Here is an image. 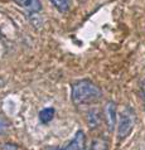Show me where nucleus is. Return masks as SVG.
I'll list each match as a JSON object with an SVG mask.
<instances>
[{
  "instance_id": "obj_3",
  "label": "nucleus",
  "mask_w": 145,
  "mask_h": 150,
  "mask_svg": "<svg viewBox=\"0 0 145 150\" xmlns=\"http://www.w3.org/2000/svg\"><path fill=\"white\" fill-rule=\"evenodd\" d=\"M86 143V137H85V132L83 131H77L73 139L66 145L64 148L58 149V150H86L85 146Z\"/></svg>"
},
{
  "instance_id": "obj_2",
  "label": "nucleus",
  "mask_w": 145,
  "mask_h": 150,
  "mask_svg": "<svg viewBox=\"0 0 145 150\" xmlns=\"http://www.w3.org/2000/svg\"><path fill=\"white\" fill-rule=\"evenodd\" d=\"M136 121V116L135 112L130 107H126L125 110L121 112L119 119V126H117V136L119 139H125L131 132L132 127L135 125Z\"/></svg>"
},
{
  "instance_id": "obj_12",
  "label": "nucleus",
  "mask_w": 145,
  "mask_h": 150,
  "mask_svg": "<svg viewBox=\"0 0 145 150\" xmlns=\"http://www.w3.org/2000/svg\"><path fill=\"white\" fill-rule=\"evenodd\" d=\"M0 37H1V33H0Z\"/></svg>"
},
{
  "instance_id": "obj_10",
  "label": "nucleus",
  "mask_w": 145,
  "mask_h": 150,
  "mask_svg": "<svg viewBox=\"0 0 145 150\" xmlns=\"http://www.w3.org/2000/svg\"><path fill=\"white\" fill-rule=\"evenodd\" d=\"M8 127H9V122H8V120L4 117L3 115H0V135L4 134V132L6 131Z\"/></svg>"
},
{
  "instance_id": "obj_6",
  "label": "nucleus",
  "mask_w": 145,
  "mask_h": 150,
  "mask_svg": "<svg viewBox=\"0 0 145 150\" xmlns=\"http://www.w3.org/2000/svg\"><path fill=\"white\" fill-rule=\"evenodd\" d=\"M54 114H56V110L53 109V107H47V109H43L42 111L39 112V120L43 124H48V122H51L53 120V117H54Z\"/></svg>"
},
{
  "instance_id": "obj_8",
  "label": "nucleus",
  "mask_w": 145,
  "mask_h": 150,
  "mask_svg": "<svg viewBox=\"0 0 145 150\" xmlns=\"http://www.w3.org/2000/svg\"><path fill=\"white\" fill-rule=\"evenodd\" d=\"M88 124L91 127H96L100 124V112H97L96 110L90 111L88 114Z\"/></svg>"
},
{
  "instance_id": "obj_11",
  "label": "nucleus",
  "mask_w": 145,
  "mask_h": 150,
  "mask_svg": "<svg viewBox=\"0 0 145 150\" xmlns=\"http://www.w3.org/2000/svg\"><path fill=\"white\" fill-rule=\"evenodd\" d=\"M1 150H18V148H16V145H14V144L8 143V144H4L3 145Z\"/></svg>"
},
{
  "instance_id": "obj_9",
  "label": "nucleus",
  "mask_w": 145,
  "mask_h": 150,
  "mask_svg": "<svg viewBox=\"0 0 145 150\" xmlns=\"http://www.w3.org/2000/svg\"><path fill=\"white\" fill-rule=\"evenodd\" d=\"M51 1L58 10L62 11V13L67 11L68 8H69V0H51Z\"/></svg>"
},
{
  "instance_id": "obj_5",
  "label": "nucleus",
  "mask_w": 145,
  "mask_h": 150,
  "mask_svg": "<svg viewBox=\"0 0 145 150\" xmlns=\"http://www.w3.org/2000/svg\"><path fill=\"white\" fill-rule=\"evenodd\" d=\"M14 3L29 11H39L42 9V4L39 0H14Z\"/></svg>"
},
{
  "instance_id": "obj_1",
  "label": "nucleus",
  "mask_w": 145,
  "mask_h": 150,
  "mask_svg": "<svg viewBox=\"0 0 145 150\" xmlns=\"http://www.w3.org/2000/svg\"><path fill=\"white\" fill-rule=\"evenodd\" d=\"M102 97V91L90 80H80L72 86V101L76 105H91Z\"/></svg>"
},
{
  "instance_id": "obj_7",
  "label": "nucleus",
  "mask_w": 145,
  "mask_h": 150,
  "mask_svg": "<svg viewBox=\"0 0 145 150\" xmlns=\"http://www.w3.org/2000/svg\"><path fill=\"white\" fill-rule=\"evenodd\" d=\"M88 150H109V143H107L106 139L100 137V139H96L92 141Z\"/></svg>"
},
{
  "instance_id": "obj_4",
  "label": "nucleus",
  "mask_w": 145,
  "mask_h": 150,
  "mask_svg": "<svg viewBox=\"0 0 145 150\" xmlns=\"http://www.w3.org/2000/svg\"><path fill=\"white\" fill-rule=\"evenodd\" d=\"M105 116H106L107 127H109L110 131H112L115 129V124H116V105L112 101H109L106 103Z\"/></svg>"
}]
</instances>
